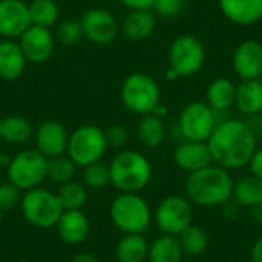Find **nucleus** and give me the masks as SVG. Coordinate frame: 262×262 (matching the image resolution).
Instances as JSON below:
<instances>
[{
	"label": "nucleus",
	"mask_w": 262,
	"mask_h": 262,
	"mask_svg": "<svg viewBox=\"0 0 262 262\" xmlns=\"http://www.w3.org/2000/svg\"><path fill=\"white\" fill-rule=\"evenodd\" d=\"M212 160L224 169H241L249 166L256 152V134L243 120L227 118L218 121L207 140Z\"/></svg>",
	"instance_id": "obj_1"
},
{
	"label": "nucleus",
	"mask_w": 262,
	"mask_h": 262,
	"mask_svg": "<svg viewBox=\"0 0 262 262\" xmlns=\"http://www.w3.org/2000/svg\"><path fill=\"white\" fill-rule=\"evenodd\" d=\"M187 200L203 207H213L230 200L233 180L227 169L221 166H207L189 173L184 184Z\"/></svg>",
	"instance_id": "obj_2"
},
{
	"label": "nucleus",
	"mask_w": 262,
	"mask_h": 262,
	"mask_svg": "<svg viewBox=\"0 0 262 262\" xmlns=\"http://www.w3.org/2000/svg\"><path fill=\"white\" fill-rule=\"evenodd\" d=\"M111 184L121 193H138L152 178L150 161L137 150L120 152L109 164Z\"/></svg>",
	"instance_id": "obj_3"
},
{
	"label": "nucleus",
	"mask_w": 262,
	"mask_h": 262,
	"mask_svg": "<svg viewBox=\"0 0 262 262\" xmlns=\"http://www.w3.org/2000/svg\"><path fill=\"white\" fill-rule=\"evenodd\" d=\"M123 106L137 115L154 114L161 103V89L154 77L146 72H134L127 75L120 88Z\"/></svg>",
	"instance_id": "obj_4"
},
{
	"label": "nucleus",
	"mask_w": 262,
	"mask_h": 262,
	"mask_svg": "<svg viewBox=\"0 0 262 262\" xmlns=\"http://www.w3.org/2000/svg\"><path fill=\"white\" fill-rule=\"evenodd\" d=\"M107 149L109 146L104 129L95 124H83L69 134L66 155L75 163L77 167H86L101 161Z\"/></svg>",
	"instance_id": "obj_5"
},
{
	"label": "nucleus",
	"mask_w": 262,
	"mask_h": 262,
	"mask_svg": "<svg viewBox=\"0 0 262 262\" xmlns=\"http://www.w3.org/2000/svg\"><path fill=\"white\" fill-rule=\"evenodd\" d=\"M109 213L115 227L124 233H143L152 220L149 204L138 193H120L112 201Z\"/></svg>",
	"instance_id": "obj_6"
},
{
	"label": "nucleus",
	"mask_w": 262,
	"mask_h": 262,
	"mask_svg": "<svg viewBox=\"0 0 262 262\" xmlns=\"http://www.w3.org/2000/svg\"><path fill=\"white\" fill-rule=\"evenodd\" d=\"M8 180L21 192L38 187L48 178V158L37 149H25L9 158Z\"/></svg>",
	"instance_id": "obj_7"
},
{
	"label": "nucleus",
	"mask_w": 262,
	"mask_h": 262,
	"mask_svg": "<svg viewBox=\"0 0 262 262\" xmlns=\"http://www.w3.org/2000/svg\"><path fill=\"white\" fill-rule=\"evenodd\" d=\"M20 206L25 220L38 229L55 227L60 215L63 213V207L57 195L41 187L26 190L25 195H21Z\"/></svg>",
	"instance_id": "obj_8"
},
{
	"label": "nucleus",
	"mask_w": 262,
	"mask_h": 262,
	"mask_svg": "<svg viewBox=\"0 0 262 262\" xmlns=\"http://www.w3.org/2000/svg\"><path fill=\"white\" fill-rule=\"evenodd\" d=\"M169 68L177 72L180 78L196 75L206 63V48L203 41L192 35H178L169 48Z\"/></svg>",
	"instance_id": "obj_9"
},
{
	"label": "nucleus",
	"mask_w": 262,
	"mask_h": 262,
	"mask_svg": "<svg viewBox=\"0 0 262 262\" xmlns=\"http://www.w3.org/2000/svg\"><path fill=\"white\" fill-rule=\"evenodd\" d=\"M218 124V114L204 101H190L178 117V130L183 140L207 141Z\"/></svg>",
	"instance_id": "obj_10"
},
{
	"label": "nucleus",
	"mask_w": 262,
	"mask_h": 262,
	"mask_svg": "<svg viewBox=\"0 0 262 262\" xmlns=\"http://www.w3.org/2000/svg\"><path fill=\"white\" fill-rule=\"evenodd\" d=\"M193 220L192 203L178 195H172L164 198L155 212V221L160 230L164 235L178 236L183 230H186Z\"/></svg>",
	"instance_id": "obj_11"
},
{
	"label": "nucleus",
	"mask_w": 262,
	"mask_h": 262,
	"mask_svg": "<svg viewBox=\"0 0 262 262\" xmlns=\"http://www.w3.org/2000/svg\"><path fill=\"white\" fill-rule=\"evenodd\" d=\"M83 35L94 45L106 46L120 34V23L106 8H91L80 18Z\"/></svg>",
	"instance_id": "obj_12"
},
{
	"label": "nucleus",
	"mask_w": 262,
	"mask_h": 262,
	"mask_svg": "<svg viewBox=\"0 0 262 262\" xmlns=\"http://www.w3.org/2000/svg\"><path fill=\"white\" fill-rule=\"evenodd\" d=\"M28 63L41 64L46 63L55 51V35L49 28L31 25L17 38Z\"/></svg>",
	"instance_id": "obj_13"
},
{
	"label": "nucleus",
	"mask_w": 262,
	"mask_h": 262,
	"mask_svg": "<svg viewBox=\"0 0 262 262\" xmlns=\"http://www.w3.org/2000/svg\"><path fill=\"white\" fill-rule=\"evenodd\" d=\"M34 140H35V149L49 160L66 154L69 134L60 121L45 120L37 127L34 134Z\"/></svg>",
	"instance_id": "obj_14"
},
{
	"label": "nucleus",
	"mask_w": 262,
	"mask_h": 262,
	"mask_svg": "<svg viewBox=\"0 0 262 262\" xmlns=\"http://www.w3.org/2000/svg\"><path fill=\"white\" fill-rule=\"evenodd\" d=\"M29 26L28 3L23 0H0V37L17 40Z\"/></svg>",
	"instance_id": "obj_15"
},
{
	"label": "nucleus",
	"mask_w": 262,
	"mask_h": 262,
	"mask_svg": "<svg viewBox=\"0 0 262 262\" xmlns=\"http://www.w3.org/2000/svg\"><path fill=\"white\" fill-rule=\"evenodd\" d=\"M232 66L241 80L262 78V43L258 40L243 41L233 52Z\"/></svg>",
	"instance_id": "obj_16"
},
{
	"label": "nucleus",
	"mask_w": 262,
	"mask_h": 262,
	"mask_svg": "<svg viewBox=\"0 0 262 262\" xmlns=\"http://www.w3.org/2000/svg\"><path fill=\"white\" fill-rule=\"evenodd\" d=\"M175 164L184 172H196L212 164V154L207 141H190L183 140L173 150Z\"/></svg>",
	"instance_id": "obj_17"
},
{
	"label": "nucleus",
	"mask_w": 262,
	"mask_h": 262,
	"mask_svg": "<svg viewBox=\"0 0 262 262\" xmlns=\"http://www.w3.org/2000/svg\"><path fill=\"white\" fill-rule=\"evenodd\" d=\"M58 236L66 244H81L86 241L91 232V224L88 216L81 210H63L57 224H55Z\"/></svg>",
	"instance_id": "obj_18"
},
{
	"label": "nucleus",
	"mask_w": 262,
	"mask_h": 262,
	"mask_svg": "<svg viewBox=\"0 0 262 262\" xmlns=\"http://www.w3.org/2000/svg\"><path fill=\"white\" fill-rule=\"evenodd\" d=\"M157 28V15L152 9L129 11L120 23V32L130 41L147 40Z\"/></svg>",
	"instance_id": "obj_19"
},
{
	"label": "nucleus",
	"mask_w": 262,
	"mask_h": 262,
	"mask_svg": "<svg viewBox=\"0 0 262 262\" xmlns=\"http://www.w3.org/2000/svg\"><path fill=\"white\" fill-rule=\"evenodd\" d=\"M28 60L17 40H0V80L14 81L25 74Z\"/></svg>",
	"instance_id": "obj_20"
},
{
	"label": "nucleus",
	"mask_w": 262,
	"mask_h": 262,
	"mask_svg": "<svg viewBox=\"0 0 262 262\" xmlns=\"http://www.w3.org/2000/svg\"><path fill=\"white\" fill-rule=\"evenodd\" d=\"M227 20L239 26H250L262 20V0H218Z\"/></svg>",
	"instance_id": "obj_21"
},
{
	"label": "nucleus",
	"mask_w": 262,
	"mask_h": 262,
	"mask_svg": "<svg viewBox=\"0 0 262 262\" xmlns=\"http://www.w3.org/2000/svg\"><path fill=\"white\" fill-rule=\"evenodd\" d=\"M235 106L249 117L262 112V80H241L236 86Z\"/></svg>",
	"instance_id": "obj_22"
},
{
	"label": "nucleus",
	"mask_w": 262,
	"mask_h": 262,
	"mask_svg": "<svg viewBox=\"0 0 262 262\" xmlns=\"http://www.w3.org/2000/svg\"><path fill=\"white\" fill-rule=\"evenodd\" d=\"M34 135L31 121L21 115H8L0 123V140L8 144L20 146L28 143Z\"/></svg>",
	"instance_id": "obj_23"
},
{
	"label": "nucleus",
	"mask_w": 262,
	"mask_h": 262,
	"mask_svg": "<svg viewBox=\"0 0 262 262\" xmlns=\"http://www.w3.org/2000/svg\"><path fill=\"white\" fill-rule=\"evenodd\" d=\"M235 95H236V84H233L232 80L221 77L213 80L207 88V104L216 112H227L235 104Z\"/></svg>",
	"instance_id": "obj_24"
},
{
	"label": "nucleus",
	"mask_w": 262,
	"mask_h": 262,
	"mask_svg": "<svg viewBox=\"0 0 262 262\" xmlns=\"http://www.w3.org/2000/svg\"><path fill=\"white\" fill-rule=\"evenodd\" d=\"M149 244L143 233H126L115 249L118 262H144L147 259Z\"/></svg>",
	"instance_id": "obj_25"
},
{
	"label": "nucleus",
	"mask_w": 262,
	"mask_h": 262,
	"mask_svg": "<svg viewBox=\"0 0 262 262\" xmlns=\"http://www.w3.org/2000/svg\"><path fill=\"white\" fill-rule=\"evenodd\" d=\"M137 135L146 147H158L167 138V127L161 117L155 114H147L141 115L137 127Z\"/></svg>",
	"instance_id": "obj_26"
},
{
	"label": "nucleus",
	"mask_w": 262,
	"mask_h": 262,
	"mask_svg": "<svg viewBox=\"0 0 262 262\" xmlns=\"http://www.w3.org/2000/svg\"><path fill=\"white\" fill-rule=\"evenodd\" d=\"M183 253L178 236L163 235L149 246L147 259L149 262H181Z\"/></svg>",
	"instance_id": "obj_27"
},
{
	"label": "nucleus",
	"mask_w": 262,
	"mask_h": 262,
	"mask_svg": "<svg viewBox=\"0 0 262 262\" xmlns=\"http://www.w3.org/2000/svg\"><path fill=\"white\" fill-rule=\"evenodd\" d=\"M232 196L238 206L256 207L262 203V180L255 175L244 177L238 183H233Z\"/></svg>",
	"instance_id": "obj_28"
},
{
	"label": "nucleus",
	"mask_w": 262,
	"mask_h": 262,
	"mask_svg": "<svg viewBox=\"0 0 262 262\" xmlns=\"http://www.w3.org/2000/svg\"><path fill=\"white\" fill-rule=\"evenodd\" d=\"M28 9L31 25L51 29L60 21V6L55 0H32Z\"/></svg>",
	"instance_id": "obj_29"
},
{
	"label": "nucleus",
	"mask_w": 262,
	"mask_h": 262,
	"mask_svg": "<svg viewBox=\"0 0 262 262\" xmlns=\"http://www.w3.org/2000/svg\"><path fill=\"white\" fill-rule=\"evenodd\" d=\"M55 195L63 210H81V207L88 201L86 187L80 183H75L74 180L69 183L60 184V189L57 190Z\"/></svg>",
	"instance_id": "obj_30"
},
{
	"label": "nucleus",
	"mask_w": 262,
	"mask_h": 262,
	"mask_svg": "<svg viewBox=\"0 0 262 262\" xmlns=\"http://www.w3.org/2000/svg\"><path fill=\"white\" fill-rule=\"evenodd\" d=\"M178 236H180L178 239H180V244L183 247V252L190 255V256H200L209 247V236L198 226H192L190 224Z\"/></svg>",
	"instance_id": "obj_31"
},
{
	"label": "nucleus",
	"mask_w": 262,
	"mask_h": 262,
	"mask_svg": "<svg viewBox=\"0 0 262 262\" xmlns=\"http://www.w3.org/2000/svg\"><path fill=\"white\" fill-rule=\"evenodd\" d=\"M75 170H77L75 163L66 154L48 160V178L57 184H64L72 181Z\"/></svg>",
	"instance_id": "obj_32"
},
{
	"label": "nucleus",
	"mask_w": 262,
	"mask_h": 262,
	"mask_svg": "<svg viewBox=\"0 0 262 262\" xmlns=\"http://www.w3.org/2000/svg\"><path fill=\"white\" fill-rule=\"evenodd\" d=\"M83 183L92 190H101L111 184V170L109 166L98 161L83 167Z\"/></svg>",
	"instance_id": "obj_33"
},
{
	"label": "nucleus",
	"mask_w": 262,
	"mask_h": 262,
	"mask_svg": "<svg viewBox=\"0 0 262 262\" xmlns=\"http://www.w3.org/2000/svg\"><path fill=\"white\" fill-rule=\"evenodd\" d=\"M55 40L61 45L72 46L77 45L84 35H83V28L80 20L75 18H64L55 25Z\"/></svg>",
	"instance_id": "obj_34"
},
{
	"label": "nucleus",
	"mask_w": 262,
	"mask_h": 262,
	"mask_svg": "<svg viewBox=\"0 0 262 262\" xmlns=\"http://www.w3.org/2000/svg\"><path fill=\"white\" fill-rule=\"evenodd\" d=\"M186 0H154L152 11L157 17L173 18L184 9Z\"/></svg>",
	"instance_id": "obj_35"
},
{
	"label": "nucleus",
	"mask_w": 262,
	"mask_h": 262,
	"mask_svg": "<svg viewBox=\"0 0 262 262\" xmlns=\"http://www.w3.org/2000/svg\"><path fill=\"white\" fill-rule=\"evenodd\" d=\"M21 201V190L14 186L11 181L0 184V210H8L20 204Z\"/></svg>",
	"instance_id": "obj_36"
},
{
	"label": "nucleus",
	"mask_w": 262,
	"mask_h": 262,
	"mask_svg": "<svg viewBox=\"0 0 262 262\" xmlns=\"http://www.w3.org/2000/svg\"><path fill=\"white\" fill-rule=\"evenodd\" d=\"M104 135L107 140V146L112 149H121L129 141V132L121 124H112L107 129H104Z\"/></svg>",
	"instance_id": "obj_37"
},
{
	"label": "nucleus",
	"mask_w": 262,
	"mask_h": 262,
	"mask_svg": "<svg viewBox=\"0 0 262 262\" xmlns=\"http://www.w3.org/2000/svg\"><path fill=\"white\" fill-rule=\"evenodd\" d=\"M123 6H126L129 11L137 9H152L154 0H118Z\"/></svg>",
	"instance_id": "obj_38"
},
{
	"label": "nucleus",
	"mask_w": 262,
	"mask_h": 262,
	"mask_svg": "<svg viewBox=\"0 0 262 262\" xmlns=\"http://www.w3.org/2000/svg\"><path fill=\"white\" fill-rule=\"evenodd\" d=\"M249 166H250L252 175H255L259 180H262V149H256V152L253 154Z\"/></svg>",
	"instance_id": "obj_39"
},
{
	"label": "nucleus",
	"mask_w": 262,
	"mask_h": 262,
	"mask_svg": "<svg viewBox=\"0 0 262 262\" xmlns=\"http://www.w3.org/2000/svg\"><path fill=\"white\" fill-rule=\"evenodd\" d=\"M250 262H262V238H259L252 250V261Z\"/></svg>",
	"instance_id": "obj_40"
},
{
	"label": "nucleus",
	"mask_w": 262,
	"mask_h": 262,
	"mask_svg": "<svg viewBox=\"0 0 262 262\" xmlns=\"http://www.w3.org/2000/svg\"><path fill=\"white\" fill-rule=\"evenodd\" d=\"M72 262H100L94 255L91 253H78L77 256H74Z\"/></svg>",
	"instance_id": "obj_41"
},
{
	"label": "nucleus",
	"mask_w": 262,
	"mask_h": 262,
	"mask_svg": "<svg viewBox=\"0 0 262 262\" xmlns=\"http://www.w3.org/2000/svg\"><path fill=\"white\" fill-rule=\"evenodd\" d=\"M166 78H167L169 81H175V80H178L180 77L177 75V72H175L173 69H170V68H169V69H167V72H166Z\"/></svg>",
	"instance_id": "obj_42"
},
{
	"label": "nucleus",
	"mask_w": 262,
	"mask_h": 262,
	"mask_svg": "<svg viewBox=\"0 0 262 262\" xmlns=\"http://www.w3.org/2000/svg\"><path fill=\"white\" fill-rule=\"evenodd\" d=\"M8 163H9V158H8V157H5V155L0 152V170H2L5 166H8Z\"/></svg>",
	"instance_id": "obj_43"
},
{
	"label": "nucleus",
	"mask_w": 262,
	"mask_h": 262,
	"mask_svg": "<svg viewBox=\"0 0 262 262\" xmlns=\"http://www.w3.org/2000/svg\"><path fill=\"white\" fill-rule=\"evenodd\" d=\"M2 220H3V215H2V210H0V224H2Z\"/></svg>",
	"instance_id": "obj_44"
},
{
	"label": "nucleus",
	"mask_w": 262,
	"mask_h": 262,
	"mask_svg": "<svg viewBox=\"0 0 262 262\" xmlns=\"http://www.w3.org/2000/svg\"><path fill=\"white\" fill-rule=\"evenodd\" d=\"M17 262H29V261H25V259H21V261H17Z\"/></svg>",
	"instance_id": "obj_45"
},
{
	"label": "nucleus",
	"mask_w": 262,
	"mask_h": 262,
	"mask_svg": "<svg viewBox=\"0 0 262 262\" xmlns=\"http://www.w3.org/2000/svg\"><path fill=\"white\" fill-rule=\"evenodd\" d=\"M0 123H2V117H0Z\"/></svg>",
	"instance_id": "obj_46"
}]
</instances>
